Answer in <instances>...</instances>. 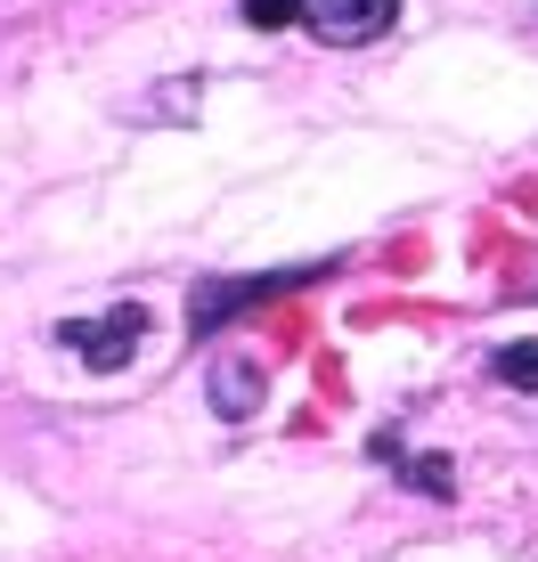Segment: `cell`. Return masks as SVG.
<instances>
[{
  "mask_svg": "<svg viewBox=\"0 0 538 562\" xmlns=\"http://www.w3.org/2000/svg\"><path fill=\"white\" fill-rule=\"evenodd\" d=\"M57 342H66L74 359H90V375H114V367L139 359V342H147V310H139V302H114L107 318H66V326H57Z\"/></svg>",
  "mask_w": 538,
  "mask_h": 562,
  "instance_id": "cell-1",
  "label": "cell"
},
{
  "mask_svg": "<svg viewBox=\"0 0 538 562\" xmlns=\"http://www.w3.org/2000/svg\"><path fill=\"white\" fill-rule=\"evenodd\" d=\"M318 269H326V261L269 269V278H228V285H221V278H204V285H197V302H188V326H197V335H213V326H221V318H237L245 302H269V294H285V285H311Z\"/></svg>",
  "mask_w": 538,
  "mask_h": 562,
  "instance_id": "cell-2",
  "label": "cell"
},
{
  "mask_svg": "<svg viewBox=\"0 0 538 562\" xmlns=\"http://www.w3.org/2000/svg\"><path fill=\"white\" fill-rule=\"evenodd\" d=\"M392 16H400V0H302V25L335 49H359L376 33H392Z\"/></svg>",
  "mask_w": 538,
  "mask_h": 562,
  "instance_id": "cell-3",
  "label": "cell"
},
{
  "mask_svg": "<svg viewBox=\"0 0 538 562\" xmlns=\"http://www.w3.org/2000/svg\"><path fill=\"white\" fill-rule=\"evenodd\" d=\"M254 400H261V367L254 359H221L213 367V408L221 416H254Z\"/></svg>",
  "mask_w": 538,
  "mask_h": 562,
  "instance_id": "cell-4",
  "label": "cell"
},
{
  "mask_svg": "<svg viewBox=\"0 0 538 562\" xmlns=\"http://www.w3.org/2000/svg\"><path fill=\"white\" fill-rule=\"evenodd\" d=\"M400 481H408V490H425V497H440V506L457 497V473H449V457H408V464H400Z\"/></svg>",
  "mask_w": 538,
  "mask_h": 562,
  "instance_id": "cell-5",
  "label": "cell"
},
{
  "mask_svg": "<svg viewBox=\"0 0 538 562\" xmlns=\"http://www.w3.org/2000/svg\"><path fill=\"white\" fill-rule=\"evenodd\" d=\"M497 383H514V392H538V335L497 351Z\"/></svg>",
  "mask_w": 538,
  "mask_h": 562,
  "instance_id": "cell-6",
  "label": "cell"
},
{
  "mask_svg": "<svg viewBox=\"0 0 538 562\" xmlns=\"http://www.w3.org/2000/svg\"><path fill=\"white\" fill-rule=\"evenodd\" d=\"M302 16V0H245V25L254 33H278V25H294Z\"/></svg>",
  "mask_w": 538,
  "mask_h": 562,
  "instance_id": "cell-7",
  "label": "cell"
},
{
  "mask_svg": "<svg viewBox=\"0 0 538 562\" xmlns=\"http://www.w3.org/2000/svg\"><path fill=\"white\" fill-rule=\"evenodd\" d=\"M506 9H514V16H530V25H538V0H506Z\"/></svg>",
  "mask_w": 538,
  "mask_h": 562,
  "instance_id": "cell-8",
  "label": "cell"
}]
</instances>
